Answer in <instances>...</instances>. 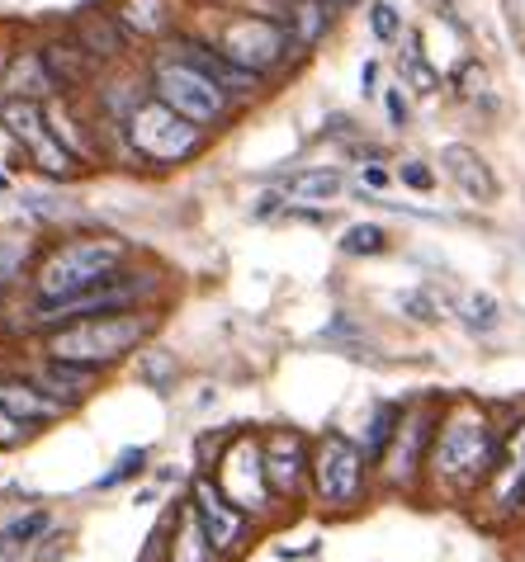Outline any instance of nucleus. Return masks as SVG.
Here are the masks:
<instances>
[{"label":"nucleus","mask_w":525,"mask_h":562,"mask_svg":"<svg viewBox=\"0 0 525 562\" xmlns=\"http://www.w3.org/2000/svg\"><path fill=\"white\" fill-rule=\"evenodd\" d=\"M498 459H502V440L492 435L483 412L455 407L445 416V426L436 430V449H431V468H436V477L445 487H455V492L478 487Z\"/></svg>","instance_id":"nucleus-1"},{"label":"nucleus","mask_w":525,"mask_h":562,"mask_svg":"<svg viewBox=\"0 0 525 562\" xmlns=\"http://www.w3.org/2000/svg\"><path fill=\"white\" fill-rule=\"evenodd\" d=\"M123 260H129V246L114 241V237H86V241H67L48 256V265L38 270L34 289H38V303L53 307V303H67V299H81V293L110 284V279L123 274Z\"/></svg>","instance_id":"nucleus-2"},{"label":"nucleus","mask_w":525,"mask_h":562,"mask_svg":"<svg viewBox=\"0 0 525 562\" xmlns=\"http://www.w3.org/2000/svg\"><path fill=\"white\" fill-rule=\"evenodd\" d=\"M152 331V317L143 312H110V317H81L67 322L62 331L48 336L53 359H71V364L90 369H110L129 350H137V340Z\"/></svg>","instance_id":"nucleus-3"},{"label":"nucleus","mask_w":525,"mask_h":562,"mask_svg":"<svg viewBox=\"0 0 525 562\" xmlns=\"http://www.w3.org/2000/svg\"><path fill=\"white\" fill-rule=\"evenodd\" d=\"M123 123H129L133 151L147 156V161H157V166H180L204 147V128H199L194 119H185L180 109H171L166 100H157V95L133 104Z\"/></svg>","instance_id":"nucleus-4"},{"label":"nucleus","mask_w":525,"mask_h":562,"mask_svg":"<svg viewBox=\"0 0 525 562\" xmlns=\"http://www.w3.org/2000/svg\"><path fill=\"white\" fill-rule=\"evenodd\" d=\"M152 95L166 100L171 109H180L185 119H194L199 128H213V123L227 119V90L204 76L194 61H161L157 76H152Z\"/></svg>","instance_id":"nucleus-5"},{"label":"nucleus","mask_w":525,"mask_h":562,"mask_svg":"<svg viewBox=\"0 0 525 562\" xmlns=\"http://www.w3.org/2000/svg\"><path fill=\"white\" fill-rule=\"evenodd\" d=\"M0 123H5V133L14 137V143H20L29 156H34V166L43 170V176H53V180L76 176V156H71V147L57 137L53 123L43 119L38 100L10 95L5 104H0Z\"/></svg>","instance_id":"nucleus-6"},{"label":"nucleus","mask_w":525,"mask_h":562,"mask_svg":"<svg viewBox=\"0 0 525 562\" xmlns=\"http://www.w3.org/2000/svg\"><path fill=\"white\" fill-rule=\"evenodd\" d=\"M365 463H369V454H365V449H355L342 430L322 435L317 449H313V487L322 496V506L346 510V506L360 502Z\"/></svg>","instance_id":"nucleus-7"},{"label":"nucleus","mask_w":525,"mask_h":562,"mask_svg":"<svg viewBox=\"0 0 525 562\" xmlns=\"http://www.w3.org/2000/svg\"><path fill=\"white\" fill-rule=\"evenodd\" d=\"M219 48L233 61H242V67L270 71V67H280L284 53L293 48V34H289V24L266 20V14H242V20H233L223 29Z\"/></svg>","instance_id":"nucleus-8"},{"label":"nucleus","mask_w":525,"mask_h":562,"mask_svg":"<svg viewBox=\"0 0 525 562\" xmlns=\"http://www.w3.org/2000/svg\"><path fill=\"white\" fill-rule=\"evenodd\" d=\"M219 487L227 492V502L242 506V510H260L275 496L270 487V473H266V449L256 440H233V449L223 454L219 463Z\"/></svg>","instance_id":"nucleus-9"},{"label":"nucleus","mask_w":525,"mask_h":562,"mask_svg":"<svg viewBox=\"0 0 525 562\" xmlns=\"http://www.w3.org/2000/svg\"><path fill=\"white\" fill-rule=\"evenodd\" d=\"M143 289H152V279H133L129 270H123L119 279H110V284L81 293V299H67V303L43 307L38 322H43V326H62V322H81V317H110V312H129Z\"/></svg>","instance_id":"nucleus-10"},{"label":"nucleus","mask_w":525,"mask_h":562,"mask_svg":"<svg viewBox=\"0 0 525 562\" xmlns=\"http://www.w3.org/2000/svg\"><path fill=\"white\" fill-rule=\"evenodd\" d=\"M194 510L204 520V535L219 553H233L237 543L246 539V510L227 502V492L219 487L213 477H199L194 482Z\"/></svg>","instance_id":"nucleus-11"},{"label":"nucleus","mask_w":525,"mask_h":562,"mask_svg":"<svg viewBox=\"0 0 525 562\" xmlns=\"http://www.w3.org/2000/svg\"><path fill=\"white\" fill-rule=\"evenodd\" d=\"M440 166H445V176L459 184V194H469L473 204H492V199H498V176H492V166L473 147L450 143L440 151Z\"/></svg>","instance_id":"nucleus-12"},{"label":"nucleus","mask_w":525,"mask_h":562,"mask_svg":"<svg viewBox=\"0 0 525 562\" xmlns=\"http://www.w3.org/2000/svg\"><path fill=\"white\" fill-rule=\"evenodd\" d=\"M308 449L293 430H275L266 440V473H270V487L275 496H293L303 487V473H308Z\"/></svg>","instance_id":"nucleus-13"},{"label":"nucleus","mask_w":525,"mask_h":562,"mask_svg":"<svg viewBox=\"0 0 525 562\" xmlns=\"http://www.w3.org/2000/svg\"><path fill=\"white\" fill-rule=\"evenodd\" d=\"M426 440H431V416H407V420H398V435H393L389 454H383L393 487H412V482H416V468H422Z\"/></svg>","instance_id":"nucleus-14"},{"label":"nucleus","mask_w":525,"mask_h":562,"mask_svg":"<svg viewBox=\"0 0 525 562\" xmlns=\"http://www.w3.org/2000/svg\"><path fill=\"white\" fill-rule=\"evenodd\" d=\"M185 48V61H194L204 76H213L227 95H256V86H260V71L252 67H242V61H233L223 48H204V43H180Z\"/></svg>","instance_id":"nucleus-15"},{"label":"nucleus","mask_w":525,"mask_h":562,"mask_svg":"<svg viewBox=\"0 0 525 562\" xmlns=\"http://www.w3.org/2000/svg\"><path fill=\"white\" fill-rule=\"evenodd\" d=\"M0 402H5L24 426H43V420H57L62 412H67L57 397L43 393L34 379H5V373H0Z\"/></svg>","instance_id":"nucleus-16"},{"label":"nucleus","mask_w":525,"mask_h":562,"mask_svg":"<svg viewBox=\"0 0 525 562\" xmlns=\"http://www.w3.org/2000/svg\"><path fill=\"white\" fill-rule=\"evenodd\" d=\"M96 373L100 369H90V364H71V359H53V364H43L34 373V383L43 387L48 397H57L62 407H76L90 387H96Z\"/></svg>","instance_id":"nucleus-17"},{"label":"nucleus","mask_w":525,"mask_h":562,"mask_svg":"<svg viewBox=\"0 0 525 562\" xmlns=\"http://www.w3.org/2000/svg\"><path fill=\"white\" fill-rule=\"evenodd\" d=\"M521 492H525V426L516 430V440L506 445L502 468L492 473V506L502 515H512V510H521Z\"/></svg>","instance_id":"nucleus-18"},{"label":"nucleus","mask_w":525,"mask_h":562,"mask_svg":"<svg viewBox=\"0 0 525 562\" xmlns=\"http://www.w3.org/2000/svg\"><path fill=\"white\" fill-rule=\"evenodd\" d=\"M342 190H346V176L332 166L299 170V176L284 180V199H293V204H332V199H342Z\"/></svg>","instance_id":"nucleus-19"},{"label":"nucleus","mask_w":525,"mask_h":562,"mask_svg":"<svg viewBox=\"0 0 525 562\" xmlns=\"http://www.w3.org/2000/svg\"><path fill=\"white\" fill-rule=\"evenodd\" d=\"M332 20V0H293L289 5V34L299 48H313V43L327 34Z\"/></svg>","instance_id":"nucleus-20"},{"label":"nucleus","mask_w":525,"mask_h":562,"mask_svg":"<svg viewBox=\"0 0 525 562\" xmlns=\"http://www.w3.org/2000/svg\"><path fill=\"white\" fill-rule=\"evenodd\" d=\"M48 529H53L48 510H29V515H20V520H10L5 529H0V562H14L38 535H48Z\"/></svg>","instance_id":"nucleus-21"},{"label":"nucleus","mask_w":525,"mask_h":562,"mask_svg":"<svg viewBox=\"0 0 525 562\" xmlns=\"http://www.w3.org/2000/svg\"><path fill=\"white\" fill-rule=\"evenodd\" d=\"M459 317H465L469 331H492L502 322V303L492 293H459Z\"/></svg>","instance_id":"nucleus-22"},{"label":"nucleus","mask_w":525,"mask_h":562,"mask_svg":"<svg viewBox=\"0 0 525 562\" xmlns=\"http://www.w3.org/2000/svg\"><path fill=\"white\" fill-rule=\"evenodd\" d=\"M137 379L147 387H157V393H166V387L176 383V355L171 350H143L137 355Z\"/></svg>","instance_id":"nucleus-23"},{"label":"nucleus","mask_w":525,"mask_h":562,"mask_svg":"<svg viewBox=\"0 0 525 562\" xmlns=\"http://www.w3.org/2000/svg\"><path fill=\"white\" fill-rule=\"evenodd\" d=\"M342 251L346 256H383L389 251V232L375 227V223H355V227H346Z\"/></svg>","instance_id":"nucleus-24"},{"label":"nucleus","mask_w":525,"mask_h":562,"mask_svg":"<svg viewBox=\"0 0 525 562\" xmlns=\"http://www.w3.org/2000/svg\"><path fill=\"white\" fill-rule=\"evenodd\" d=\"M129 24H137V34H161L171 24V10H161V0H129Z\"/></svg>","instance_id":"nucleus-25"},{"label":"nucleus","mask_w":525,"mask_h":562,"mask_svg":"<svg viewBox=\"0 0 525 562\" xmlns=\"http://www.w3.org/2000/svg\"><path fill=\"white\" fill-rule=\"evenodd\" d=\"M403 71H407V81H412V90L416 95H431L440 81H436V71L426 67V57H422V43L416 38H407V48H403Z\"/></svg>","instance_id":"nucleus-26"},{"label":"nucleus","mask_w":525,"mask_h":562,"mask_svg":"<svg viewBox=\"0 0 525 562\" xmlns=\"http://www.w3.org/2000/svg\"><path fill=\"white\" fill-rule=\"evenodd\" d=\"M398 420H403V412H398V407H383V412L375 416V430H369V445H365L369 459H383V454H389V445H393V435H398Z\"/></svg>","instance_id":"nucleus-27"},{"label":"nucleus","mask_w":525,"mask_h":562,"mask_svg":"<svg viewBox=\"0 0 525 562\" xmlns=\"http://www.w3.org/2000/svg\"><path fill=\"white\" fill-rule=\"evenodd\" d=\"M24 260H29V241H20V237H0V289H10L14 279H20Z\"/></svg>","instance_id":"nucleus-28"},{"label":"nucleus","mask_w":525,"mask_h":562,"mask_svg":"<svg viewBox=\"0 0 525 562\" xmlns=\"http://www.w3.org/2000/svg\"><path fill=\"white\" fill-rule=\"evenodd\" d=\"M369 29H375L379 43H398V38H403V20H398V10L389 5V0H375V5H369Z\"/></svg>","instance_id":"nucleus-29"},{"label":"nucleus","mask_w":525,"mask_h":562,"mask_svg":"<svg viewBox=\"0 0 525 562\" xmlns=\"http://www.w3.org/2000/svg\"><path fill=\"white\" fill-rule=\"evenodd\" d=\"M143 463H147V449H123L119 463L110 468V473L100 477V487H119L123 477H133V473H143Z\"/></svg>","instance_id":"nucleus-30"},{"label":"nucleus","mask_w":525,"mask_h":562,"mask_svg":"<svg viewBox=\"0 0 525 562\" xmlns=\"http://www.w3.org/2000/svg\"><path fill=\"white\" fill-rule=\"evenodd\" d=\"M24 420L20 416H14L10 407H5V402H0V449H20L24 445Z\"/></svg>","instance_id":"nucleus-31"},{"label":"nucleus","mask_w":525,"mask_h":562,"mask_svg":"<svg viewBox=\"0 0 525 562\" xmlns=\"http://www.w3.org/2000/svg\"><path fill=\"white\" fill-rule=\"evenodd\" d=\"M398 303H403L407 317H416V322H440V312H436V303H431V293H403Z\"/></svg>","instance_id":"nucleus-32"},{"label":"nucleus","mask_w":525,"mask_h":562,"mask_svg":"<svg viewBox=\"0 0 525 562\" xmlns=\"http://www.w3.org/2000/svg\"><path fill=\"white\" fill-rule=\"evenodd\" d=\"M67 529H48V543L38 549V562H57V553H67Z\"/></svg>","instance_id":"nucleus-33"},{"label":"nucleus","mask_w":525,"mask_h":562,"mask_svg":"<svg viewBox=\"0 0 525 562\" xmlns=\"http://www.w3.org/2000/svg\"><path fill=\"white\" fill-rule=\"evenodd\" d=\"M403 184H412V190H431V184H436V176H431L426 166L407 161V166H403Z\"/></svg>","instance_id":"nucleus-34"},{"label":"nucleus","mask_w":525,"mask_h":562,"mask_svg":"<svg viewBox=\"0 0 525 562\" xmlns=\"http://www.w3.org/2000/svg\"><path fill=\"white\" fill-rule=\"evenodd\" d=\"M383 104H389L393 128H407V100H403V90H389V95H383Z\"/></svg>","instance_id":"nucleus-35"},{"label":"nucleus","mask_w":525,"mask_h":562,"mask_svg":"<svg viewBox=\"0 0 525 562\" xmlns=\"http://www.w3.org/2000/svg\"><path fill=\"white\" fill-rule=\"evenodd\" d=\"M365 190L369 194H379V190H389V170H383V166H365Z\"/></svg>","instance_id":"nucleus-36"},{"label":"nucleus","mask_w":525,"mask_h":562,"mask_svg":"<svg viewBox=\"0 0 525 562\" xmlns=\"http://www.w3.org/2000/svg\"><path fill=\"white\" fill-rule=\"evenodd\" d=\"M360 81H365V95H375V81H379V61H365Z\"/></svg>","instance_id":"nucleus-37"},{"label":"nucleus","mask_w":525,"mask_h":562,"mask_svg":"<svg viewBox=\"0 0 525 562\" xmlns=\"http://www.w3.org/2000/svg\"><path fill=\"white\" fill-rule=\"evenodd\" d=\"M0 190H10V180H5V176H0Z\"/></svg>","instance_id":"nucleus-38"},{"label":"nucleus","mask_w":525,"mask_h":562,"mask_svg":"<svg viewBox=\"0 0 525 562\" xmlns=\"http://www.w3.org/2000/svg\"><path fill=\"white\" fill-rule=\"evenodd\" d=\"M521 515H525V492H521Z\"/></svg>","instance_id":"nucleus-39"}]
</instances>
